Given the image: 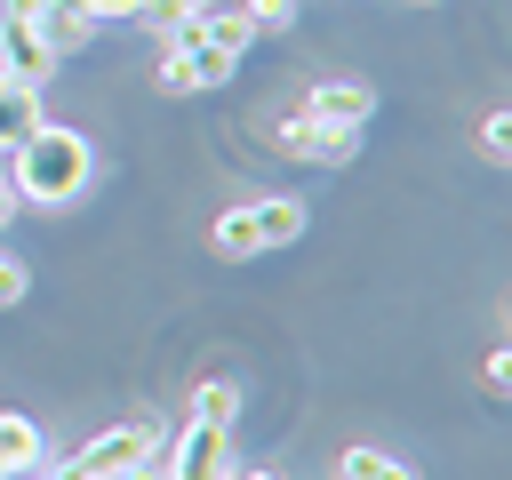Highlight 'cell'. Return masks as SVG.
<instances>
[{"label":"cell","instance_id":"6da1fadb","mask_svg":"<svg viewBox=\"0 0 512 480\" xmlns=\"http://www.w3.org/2000/svg\"><path fill=\"white\" fill-rule=\"evenodd\" d=\"M248 40H256L248 8H200L192 24H176V32H168L160 88H168V96H200V88L232 80V72H240V56H248Z\"/></svg>","mask_w":512,"mask_h":480},{"label":"cell","instance_id":"7a4b0ae2","mask_svg":"<svg viewBox=\"0 0 512 480\" xmlns=\"http://www.w3.org/2000/svg\"><path fill=\"white\" fill-rule=\"evenodd\" d=\"M0 168H8V184H16V208H64V200H80V192L96 184V152H88V136L64 128V120H56V128L40 120Z\"/></svg>","mask_w":512,"mask_h":480},{"label":"cell","instance_id":"3957f363","mask_svg":"<svg viewBox=\"0 0 512 480\" xmlns=\"http://www.w3.org/2000/svg\"><path fill=\"white\" fill-rule=\"evenodd\" d=\"M160 416H128V424H112V432H96L64 472H48V480H112V472H128V464H144V456H160Z\"/></svg>","mask_w":512,"mask_h":480},{"label":"cell","instance_id":"277c9868","mask_svg":"<svg viewBox=\"0 0 512 480\" xmlns=\"http://www.w3.org/2000/svg\"><path fill=\"white\" fill-rule=\"evenodd\" d=\"M160 464H168V480H224L232 472V424L184 416V432L160 440Z\"/></svg>","mask_w":512,"mask_h":480},{"label":"cell","instance_id":"5b68a950","mask_svg":"<svg viewBox=\"0 0 512 480\" xmlns=\"http://www.w3.org/2000/svg\"><path fill=\"white\" fill-rule=\"evenodd\" d=\"M272 152H288V160H304V168H344L352 152H360V128H336V120H312L304 104L272 128Z\"/></svg>","mask_w":512,"mask_h":480},{"label":"cell","instance_id":"8992f818","mask_svg":"<svg viewBox=\"0 0 512 480\" xmlns=\"http://www.w3.org/2000/svg\"><path fill=\"white\" fill-rule=\"evenodd\" d=\"M40 16V8H32ZM24 8H0V72H16V80H48L56 72V56H48V40H40V24H32Z\"/></svg>","mask_w":512,"mask_h":480},{"label":"cell","instance_id":"52a82bcc","mask_svg":"<svg viewBox=\"0 0 512 480\" xmlns=\"http://www.w3.org/2000/svg\"><path fill=\"white\" fill-rule=\"evenodd\" d=\"M304 112H312V120H336V128H360V120L376 112V88H368V80H312Z\"/></svg>","mask_w":512,"mask_h":480},{"label":"cell","instance_id":"ba28073f","mask_svg":"<svg viewBox=\"0 0 512 480\" xmlns=\"http://www.w3.org/2000/svg\"><path fill=\"white\" fill-rule=\"evenodd\" d=\"M24 472H48V440L32 416L0 408V480H24Z\"/></svg>","mask_w":512,"mask_h":480},{"label":"cell","instance_id":"9c48e42d","mask_svg":"<svg viewBox=\"0 0 512 480\" xmlns=\"http://www.w3.org/2000/svg\"><path fill=\"white\" fill-rule=\"evenodd\" d=\"M32 128H40V88L16 80V72H0V160H8Z\"/></svg>","mask_w":512,"mask_h":480},{"label":"cell","instance_id":"30bf717a","mask_svg":"<svg viewBox=\"0 0 512 480\" xmlns=\"http://www.w3.org/2000/svg\"><path fill=\"white\" fill-rule=\"evenodd\" d=\"M248 224H256V248H288V240H304V200H288V192H272V200H248Z\"/></svg>","mask_w":512,"mask_h":480},{"label":"cell","instance_id":"8fae6325","mask_svg":"<svg viewBox=\"0 0 512 480\" xmlns=\"http://www.w3.org/2000/svg\"><path fill=\"white\" fill-rule=\"evenodd\" d=\"M40 40H48V56H80L88 40H96V16H80L72 0H40Z\"/></svg>","mask_w":512,"mask_h":480},{"label":"cell","instance_id":"7c38bea8","mask_svg":"<svg viewBox=\"0 0 512 480\" xmlns=\"http://www.w3.org/2000/svg\"><path fill=\"white\" fill-rule=\"evenodd\" d=\"M336 480H424V472H416V464H400L392 448H344Z\"/></svg>","mask_w":512,"mask_h":480},{"label":"cell","instance_id":"4fadbf2b","mask_svg":"<svg viewBox=\"0 0 512 480\" xmlns=\"http://www.w3.org/2000/svg\"><path fill=\"white\" fill-rule=\"evenodd\" d=\"M208 248H216V256H232V264H240V256H256V224H248V208H224V216H216V232H208Z\"/></svg>","mask_w":512,"mask_h":480},{"label":"cell","instance_id":"5bb4252c","mask_svg":"<svg viewBox=\"0 0 512 480\" xmlns=\"http://www.w3.org/2000/svg\"><path fill=\"white\" fill-rule=\"evenodd\" d=\"M192 416H216V424H240V384H232V376H208V384L192 392Z\"/></svg>","mask_w":512,"mask_h":480},{"label":"cell","instance_id":"9a60e30c","mask_svg":"<svg viewBox=\"0 0 512 480\" xmlns=\"http://www.w3.org/2000/svg\"><path fill=\"white\" fill-rule=\"evenodd\" d=\"M200 8H208V0H136V24H144V32H160V40H168V32H176V24H192V16H200Z\"/></svg>","mask_w":512,"mask_h":480},{"label":"cell","instance_id":"2e32d148","mask_svg":"<svg viewBox=\"0 0 512 480\" xmlns=\"http://www.w3.org/2000/svg\"><path fill=\"white\" fill-rule=\"evenodd\" d=\"M480 160H496V168L512 160V112H488L480 120Z\"/></svg>","mask_w":512,"mask_h":480},{"label":"cell","instance_id":"e0dca14e","mask_svg":"<svg viewBox=\"0 0 512 480\" xmlns=\"http://www.w3.org/2000/svg\"><path fill=\"white\" fill-rule=\"evenodd\" d=\"M248 24L256 32H288L296 24V0H248Z\"/></svg>","mask_w":512,"mask_h":480},{"label":"cell","instance_id":"ac0fdd59","mask_svg":"<svg viewBox=\"0 0 512 480\" xmlns=\"http://www.w3.org/2000/svg\"><path fill=\"white\" fill-rule=\"evenodd\" d=\"M24 288H32V272H24L8 248H0V304H24Z\"/></svg>","mask_w":512,"mask_h":480},{"label":"cell","instance_id":"d6986e66","mask_svg":"<svg viewBox=\"0 0 512 480\" xmlns=\"http://www.w3.org/2000/svg\"><path fill=\"white\" fill-rule=\"evenodd\" d=\"M80 16H136V0H72Z\"/></svg>","mask_w":512,"mask_h":480},{"label":"cell","instance_id":"ffe728a7","mask_svg":"<svg viewBox=\"0 0 512 480\" xmlns=\"http://www.w3.org/2000/svg\"><path fill=\"white\" fill-rule=\"evenodd\" d=\"M16 216V184H8V168H0V224Z\"/></svg>","mask_w":512,"mask_h":480}]
</instances>
